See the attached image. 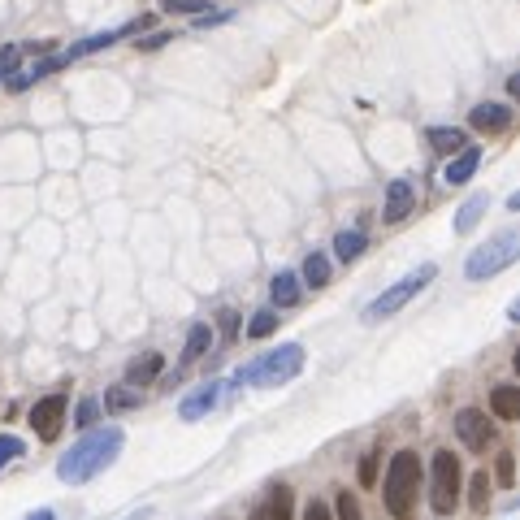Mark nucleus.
Masks as SVG:
<instances>
[{
	"instance_id": "obj_1",
	"label": "nucleus",
	"mask_w": 520,
	"mask_h": 520,
	"mask_svg": "<svg viewBox=\"0 0 520 520\" xmlns=\"http://www.w3.org/2000/svg\"><path fill=\"white\" fill-rule=\"evenodd\" d=\"M122 442H126V434H122L117 425L91 429V434H83V438H78L74 447L57 460V477L65 481V486H83V481H91L96 473H104V468L117 460Z\"/></svg>"
},
{
	"instance_id": "obj_2",
	"label": "nucleus",
	"mask_w": 520,
	"mask_h": 520,
	"mask_svg": "<svg viewBox=\"0 0 520 520\" xmlns=\"http://www.w3.org/2000/svg\"><path fill=\"white\" fill-rule=\"evenodd\" d=\"M299 373H304V347L282 343L278 351H265V356L247 360L243 369L234 373V386H282Z\"/></svg>"
},
{
	"instance_id": "obj_3",
	"label": "nucleus",
	"mask_w": 520,
	"mask_h": 520,
	"mask_svg": "<svg viewBox=\"0 0 520 520\" xmlns=\"http://www.w3.org/2000/svg\"><path fill=\"white\" fill-rule=\"evenodd\" d=\"M416 490H421V460L416 451H395L386 468V512L408 520L416 512Z\"/></svg>"
},
{
	"instance_id": "obj_4",
	"label": "nucleus",
	"mask_w": 520,
	"mask_h": 520,
	"mask_svg": "<svg viewBox=\"0 0 520 520\" xmlns=\"http://www.w3.org/2000/svg\"><path fill=\"white\" fill-rule=\"evenodd\" d=\"M516 256H520V234L503 230V234H494L490 243H481L477 252L464 260V278L468 282H486V278H494V273H503Z\"/></svg>"
},
{
	"instance_id": "obj_5",
	"label": "nucleus",
	"mask_w": 520,
	"mask_h": 520,
	"mask_svg": "<svg viewBox=\"0 0 520 520\" xmlns=\"http://www.w3.org/2000/svg\"><path fill=\"white\" fill-rule=\"evenodd\" d=\"M434 278H438V265H421L416 273H408V278H399L395 286H386V291L377 295L369 308H364V321L373 325V321H386V317H395V312H399L403 304H408V299H416V295H421V291H425V286L434 282Z\"/></svg>"
},
{
	"instance_id": "obj_6",
	"label": "nucleus",
	"mask_w": 520,
	"mask_h": 520,
	"mask_svg": "<svg viewBox=\"0 0 520 520\" xmlns=\"http://www.w3.org/2000/svg\"><path fill=\"white\" fill-rule=\"evenodd\" d=\"M460 460L451 451L434 455V477H429V503H434L438 516H451L455 503H460Z\"/></svg>"
},
{
	"instance_id": "obj_7",
	"label": "nucleus",
	"mask_w": 520,
	"mask_h": 520,
	"mask_svg": "<svg viewBox=\"0 0 520 520\" xmlns=\"http://www.w3.org/2000/svg\"><path fill=\"white\" fill-rule=\"evenodd\" d=\"M455 434H460L468 451H486L494 442V421L481 408H460L455 412Z\"/></svg>"
},
{
	"instance_id": "obj_8",
	"label": "nucleus",
	"mask_w": 520,
	"mask_h": 520,
	"mask_svg": "<svg viewBox=\"0 0 520 520\" xmlns=\"http://www.w3.org/2000/svg\"><path fill=\"white\" fill-rule=\"evenodd\" d=\"M61 425H65V395H48V399H39L31 408V429L44 442H57Z\"/></svg>"
},
{
	"instance_id": "obj_9",
	"label": "nucleus",
	"mask_w": 520,
	"mask_h": 520,
	"mask_svg": "<svg viewBox=\"0 0 520 520\" xmlns=\"http://www.w3.org/2000/svg\"><path fill=\"white\" fill-rule=\"evenodd\" d=\"M130 31H139V22L113 26V31H96V35H87V39H78V44H70L65 52H57V61H61V65H70V61H78V57H91V52H100V48L117 44V39H122V35H130Z\"/></svg>"
},
{
	"instance_id": "obj_10",
	"label": "nucleus",
	"mask_w": 520,
	"mask_h": 520,
	"mask_svg": "<svg viewBox=\"0 0 520 520\" xmlns=\"http://www.w3.org/2000/svg\"><path fill=\"white\" fill-rule=\"evenodd\" d=\"M468 122H473V130H481V135H503L507 126H512V104L503 100H481L473 113H468Z\"/></svg>"
},
{
	"instance_id": "obj_11",
	"label": "nucleus",
	"mask_w": 520,
	"mask_h": 520,
	"mask_svg": "<svg viewBox=\"0 0 520 520\" xmlns=\"http://www.w3.org/2000/svg\"><path fill=\"white\" fill-rule=\"evenodd\" d=\"M221 395H226V382H204L200 390H191V395L178 403V416L182 421H200V416H208L217 408Z\"/></svg>"
},
{
	"instance_id": "obj_12",
	"label": "nucleus",
	"mask_w": 520,
	"mask_h": 520,
	"mask_svg": "<svg viewBox=\"0 0 520 520\" xmlns=\"http://www.w3.org/2000/svg\"><path fill=\"white\" fill-rule=\"evenodd\" d=\"M412 204H416V187H412L408 178H395V182H390V187H386L382 217L390 221V226H395V221H403V217L412 213Z\"/></svg>"
},
{
	"instance_id": "obj_13",
	"label": "nucleus",
	"mask_w": 520,
	"mask_h": 520,
	"mask_svg": "<svg viewBox=\"0 0 520 520\" xmlns=\"http://www.w3.org/2000/svg\"><path fill=\"white\" fill-rule=\"evenodd\" d=\"M291 507H295L291 486H269L265 499L252 507V520H291Z\"/></svg>"
},
{
	"instance_id": "obj_14",
	"label": "nucleus",
	"mask_w": 520,
	"mask_h": 520,
	"mask_svg": "<svg viewBox=\"0 0 520 520\" xmlns=\"http://www.w3.org/2000/svg\"><path fill=\"white\" fill-rule=\"evenodd\" d=\"M477 165H481V148H464V152H455V156H451V165L442 169V182H447V187H464V182L477 174Z\"/></svg>"
},
{
	"instance_id": "obj_15",
	"label": "nucleus",
	"mask_w": 520,
	"mask_h": 520,
	"mask_svg": "<svg viewBox=\"0 0 520 520\" xmlns=\"http://www.w3.org/2000/svg\"><path fill=\"white\" fill-rule=\"evenodd\" d=\"M161 369H165L161 351H143L139 360L126 364V386H148V382H156V373H161Z\"/></svg>"
},
{
	"instance_id": "obj_16",
	"label": "nucleus",
	"mask_w": 520,
	"mask_h": 520,
	"mask_svg": "<svg viewBox=\"0 0 520 520\" xmlns=\"http://www.w3.org/2000/svg\"><path fill=\"white\" fill-rule=\"evenodd\" d=\"M486 208H490V195H486V191L468 195V200L460 204V213H455V234H468V230H473L477 221L486 217Z\"/></svg>"
},
{
	"instance_id": "obj_17",
	"label": "nucleus",
	"mask_w": 520,
	"mask_h": 520,
	"mask_svg": "<svg viewBox=\"0 0 520 520\" xmlns=\"http://www.w3.org/2000/svg\"><path fill=\"white\" fill-rule=\"evenodd\" d=\"M425 139H429V148H434V152H447V156L468 148L464 130H455V126H429V130H425Z\"/></svg>"
},
{
	"instance_id": "obj_18",
	"label": "nucleus",
	"mask_w": 520,
	"mask_h": 520,
	"mask_svg": "<svg viewBox=\"0 0 520 520\" xmlns=\"http://www.w3.org/2000/svg\"><path fill=\"white\" fill-rule=\"evenodd\" d=\"M490 408L499 421H516L520 416V386H494L490 390Z\"/></svg>"
},
{
	"instance_id": "obj_19",
	"label": "nucleus",
	"mask_w": 520,
	"mask_h": 520,
	"mask_svg": "<svg viewBox=\"0 0 520 520\" xmlns=\"http://www.w3.org/2000/svg\"><path fill=\"white\" fill-rule=\"evenodd\" d=\"M364 247H369V239H364V230H338L334 234V256L343 260V265H351V260L364 256Z\"/></svg>"
},
{
	"instance_id": "obj_20",
	"label": "nucleus",
	"mask_w": 520,
	"mask_h": 520,
	"mask_svg": "<svg viewBox=\"0 0 520 520\" xmlns=\"http://www.w3.org/2000/svg\"><path fill=\"white\" fill-rule=\"evenodd\" d=\"M269 295H273V304H278V308H291V304H299V278H295L291 269L273 273V282H269Z\"/></svg>"
},
{
	"instance_id": "obj_21",
	"label": "nucleus",
	"mask_w": 520,
	"mask_h": 520,
	"mask_svg": "<svg viewBox=\"0 0 520 520\" xmlns=\"http://www.w3.org/2000/svg\"><path fill=\"white\" fill-rule=\"evenodd\" d=\"M208 343H213V330H208L204 321H195L191 325V334H187V347H182V364H195L208 351Z\"/></svg>"
},
{
	"instance_id": "obj_22",
	"label": "nucleus",
	"mask_w": 520,
	"mask_h": 520,
	"mask_svg": "<svg viewBox=\"0 0 520 520\" xmlns=\"http://www.w3.org/2000/svg\"><path fill=\"white\" fill-rule=\"evenodd\" d=\"M304 282L312 286V291L330 282V256H325V252H312V256L304 260Z\"/></svg>"
},
{
	"instance_id": "obj_23",
	"label": "nucleus",
	"mask_w": 520,
	"mask_h": 520,
	"mask_svg": "<svg viewBox=\"0 0 520 520\" xmlns=\"http://www.w3.org/2000/svg\"><path fill=\"white\" fill-rule=\"evenodd\" d=\"M104 408H109V412H130V408H139V390H130V386L104 390Z\"/></svg>"
},
{
	"instance_id": "obj_24",
	"label": "nucleus",
	"mask_w": 520,
	"mask_h": 520,
	"mask_svg": "<svg viewBox=\"0 0 520 520\" xmlns=\"http://www.w3.org/2000/svg\"><path fill=\"white\" fill-rule=\"evenodd\" d=\"M273 330H278V312L273 308H260L252 321H247V338H269Z\"/></svg>"
},
{
	"instance_id": "obj_25",
	"label": "nucleus",
	"mask_w": 520,
	"mask_h": 520,
	"mask_svg": "<svg viewBox=\"0 0 520 520\" xmlns=\"http://www.w3.org/2000/svg\"><path fill=\"white\" fill-rule=\"evenodd\" d=\"M468 503H473V512H486V507H490V477H486V468H481V473H473V486H468Z\"/></svg>"
},
{
	"instance_id": "obj_26",
	"label": "nucleus",
	"mask_w": 520,
	"mask_h": 520,
	"mask_svg": "<svg viewBox=\"0 0 520 520\" xmlns=\"http://www.w3.org/2000/svg\"><path fill=\"white\" fill-rule=\"evenodd\" d=\"M165 13H195V18H204L208 13V0H161Z\"/></svg>"
},
{
	"instance_id": "obj_27",
	"label": "nucleus",
	"mask_w": 520,
	"mask_h": 520,
	"mask_svg": "<svg viewBox=\"0 0 520 520\" xmlns=\"http://www.w3.org/2000/svg\"><path fill=\"white\" fill-rule=\"evenodd\" d=\"M334 512H338V520H364V516H360V503H356V494H347V490H338V499H334Z\"/></svg>"
},
{
	"instance_id": "obj_28",
	"label": "nucleus",
	"mask_w": 520,
	"mask_h": 520,
	"mask_svg": "<svg viewBox=\"0 0 520 520\" xmlns=\"http://www.w3.org/2000/svg\"><path fill=\"white\" fill-rule=\"evenodd\" d=\"M494 477H499V486H507V490L516 486V460H512V451L499 455V464H494Z\"/></svg>"
},
{
	"instance_id": "obj_29",
	"label": "nucleus",
	"mask_w": 520,
	"mask_h": 520,
	"mask_svg": "<svg viewBox=\"0 0 520 520\" xmlns=\"http://www.w3.org/2000/svg\"><path fill=\"white\" fill-rule=\"evenodd\" d=\"M96 421H100V403L96 399H83V403H78V412H74V425L78 429H91Z\"/></svg>"
},
{
	"instance_id": "obj_30",
	"label": "nucleus",
	"mask_w": 520,
	"mask_h": 520,
	"mask_svg": "<svg viewBox=\"0 0 520 520\" xmlns=\"http://www.w3.org/2000/svg\"><path fill=\"white\" fill-rule=\"evenodd\" d=\"M22 455V438H13V434H0V468H9L13 460Z\"/></svg>"
},
{
	"instance_id": "obj_31",
	"label": "nucleus",
	"mask_w": 520,
	"mask_h": 520,
	"mask_svg": "<svg viewBox=\"0 0 520 520\" xmlns=\"http://www.w3.org/2000/svg\"><path fill=\"white\" fill-rule=\"evenodd\" d=\"M18 61H22V48L18 44H9L5 52H0V83H9V74L18 70Z\"/></svg>"
},
{
	"instance_id": "obj_32",
	"label": "nucleus",
	"mask_w": 520,
	"mask_h": 520,
	"mask_svg": "<svg viewBox=\"0 0 520 520\" xmlns=\"http://www.w3.org/2000/svg\"><path fill=\"white\" fill-rule=\"evenodd\" d=\"M377 481V451H364L360 460V486H373Z\"/></svg>"
},
{
	"instance_id": "obj_33",
	"label": "nucleus",
	"mask_w": 520,
	"mask_h": 520,
	"mask_svg": "<svg viewBox=\"0 0 520 520\" xmlns=\"http://www.w3.org/2000/svg\"><path fill=\"white\" fill-rule=\"evenodd\" d=\"M217 321H221V334H226V338L239 334V312H234V308H221Z\"/></svg>"
},
{
	"instance_id": "obj_34",
	"label": "nucleus",
	"mask_w": 520,
	"mask_h": 520,
	"mask_svg": "<svg viewBox=\"0 0 520 520\" xmlns=\"http://www.w3.org/2000/svg\"><path fill=\"white\" fill-rule=\"evenodd\" d=\"M174 35H165V31H156V35H148V39H135L139 44V52H152V48H161V44H169Z\"/></svg>"
},
{
	"instance_id": "obj_35",
	"label": "nucleus",
	"mask_w": 520,
	"mask_h": 520,
	"mask_svg": "<svg viewBox=\"0 0 520 520\" xmlns=\"http://www.w3.org/2000/svg\"><path fill=\"white\" fill-rule=\"evenodd\" d=\"M226 18H230V9H217V13L208 9L204 18H195V26H217V22H226Z\"/></svg>"
},
{
	"instance_id": "obj_36",
	"label": "nucleus",
	"mask_w": 520,
	"mask_h": 520,
	"mask_svg": "<svg viewBox=\"0 0 520 520\" xmlns=\"http://www.w3.org/2000/svg\"><path fill=\"white\" fill-rule=\"evenodd\" d=\"M304 520H330V507L312 499V503H308V512H304Z\"/></svg>"
},
{
	"instance_id": "obj_37",
	"label": "nucleus",
	"mask_w": 520,
	"mask_h": 520,
	"mask_svg": "<svg viewBox=\"0 0 520 520\" xmlns=\"http://www.w3.org/2000/svg\"><path fill=\"white\" fill-rule=\"evenodd\" d=\"M26 520H57V516H52L48 507H39V512H31V516H26Z\"/></svg>"
}]
</instances>
